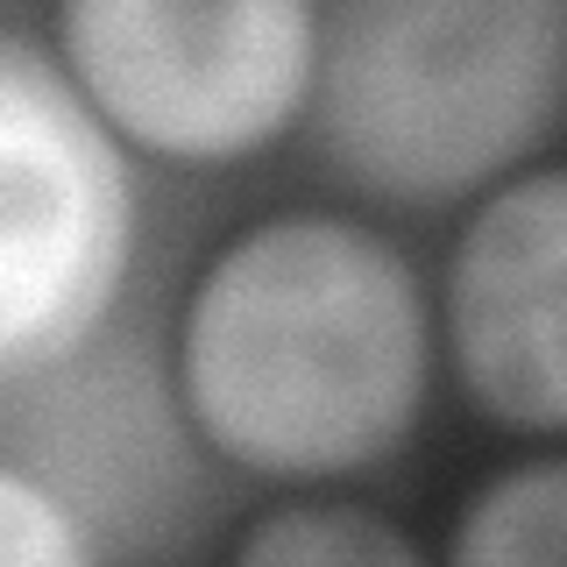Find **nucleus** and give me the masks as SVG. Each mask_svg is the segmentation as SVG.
<instances>
[{
  "mask_svg": "<svg viewBox=\"0 0 567 567\" xmlns=\"http://www.w3.org/2000/svg\"><path fill=\"white\" fill-rule=\"evenodd\" d=\"M433 390L419 270L348 213H270L192 277L177 412L256 483H341L412 440Z\"/></svg>",
  "mask_w": 567,
  "mask_h": 567,
  "instance_id": "1",
  "label": "nucleus"
},
{
  "mask_svg": "<svg viewBox=\"0 0 567 567\" xmlns=\"http://www.w3.org/2000/svg\"><path fill=\"white\" fill-rule=\"evenodd\" d=\"M567 121V0H327L312 135L362 199L475 206Z\"/></svg>",
  "mask_w": 567,
  "mask_h": 567,
  "instance_id": "2",
  "label": "nucleus"
},
{
  "mask_svg": "<svg viewBox=\"0 0 567 567\" xmlns=\"http://www.w3.org/2000/svg\"><path fill=\"white\" fill-rule=\"evenodd\" d=\"M142 241L135 150L22 22L0 35V377H64L114 319Z\"/></svg>",
  "mask_w": 567,
  "mask_h": 567,
  "instance_id": "3",
  "label": "nucleus"
},
{
  "mask_svg": "<svg viewBox=\"0 0 567 567\" xmlns=\"http://www.w3.org/2000/svg\"><path fill=\"white\" fill-rule=\"evenodd\" d=\"M327 0H58L50 58L128 150L248 164L312 121Z\"/></svg>",
  "mask_w": 567,
  "mask_h": 567,
  "instance_id": "4",
  "label": "nucleus"
},
{
  "mask_svg": "<svg viewBox=\"0 0 567 567\" xmlns=\"http://www.w3.org/2000/svg\"><path fill=\"white\" fill-rule=\"evenodd\" d=\"M440 341L489 425L567 440V164L511 171L468 206L440 284Z\"/></svg>",
  "mask_w": 567,
  "mask_h": 567,
  "instance_id": "5",
  "label": "nucleus"
},
{
  "mask_svg": "<svg viewBox=\"0 0 567 567\" xmlns=\"http://www.w3.org/2000/svg\"><path fill=\"white\" fill-rule=\"evenodd\" d=\"M461 567H567V454L496 468L447 532Z\"/></svg>",
  "mask_w": 567,
  "mask_h": 567,
  "instance_id": "6",
  "label": "nucleus"
},
{
  "mask_svg": "<svg viewBox=\"0 0 567 567\" xmlns=\"http://www.w3.org/2000/svg\"><path fill=\"white\" fill-rule=\"evenodd\" d=\"M248 567H412L425 546L362 504H284L235 539Z\"/></svg>",
  "mask_w": 567,
  "mask_h": 567,
  "instance_id": "7",
  "label": "nucleus"
},
{
  "mask_svg": "<svg viewBox=\"0 0 567 567\" xmlns=\"http://www.w3.org/2000/svg\"><path fill=\"white\" fill-rule=\"evenodd\" d=\"M0 554L14 567H85L100 554L85 511H71V496L43 483L22 454L0 461Z\"/></svg>",
  "mask_w": 567,
  "mask_h": 567,
  "instance_id": "8",
  "label": "nucleus"
}]
</instances>
